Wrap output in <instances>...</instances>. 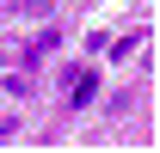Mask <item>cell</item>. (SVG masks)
<instances>
[{
	"mask_svg": "<svg viewBox=\"0 0 160 153\" xmlns=\"http://www.w3.org/2000/svg\"><path fill=\"white\" fill-rule=\"evenodd\" d=\"M92 98H99V74H86V67H80V74H74V86H68V104H74V110H86Z\"/></svg>",
	"mask_w": 160,
	"mask_h": 153,
	"instance_id": "cell-1",
	"label": "cell"
},
{
	"mask_svg": "<svg viewBox=\"0 0 160 153\" xmlns=\"http://www.w3.org/2000/svg\"><path fill=\"white\" fill-rule=\"evenodd\" d=\"M136 43H142V37H117V43H111V61H129V55H136Z\"/></svg>",
	"mask_w": 160,
	"mask_h": 153,
	"instance_id": "cell-2",
	"label": "cell"
}]
</instances>
